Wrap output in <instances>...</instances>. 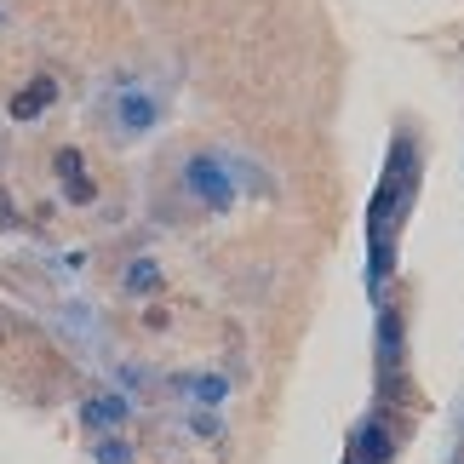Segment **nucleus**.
I'll use <instances>...</instances> for the list:
<instances>
[{
    "label": "nucleus",
    "mask_w": 464,
    "mask_h": 464,
    "mask_svg": "<svg viewBox=\"0 0 464 464\" xmlns=\"http://www.w3.org/2000/svg\"><path fill=\"white\" fill-rule=\"evenodd\" d=\"M160 115H167V103H160V92H150V86H121V92L103 98V127L115 138H144V132L160 127Z\"/></svg>",
    "instance_id": "f257e3e1"
},
{
    "label": "nucleus",
    "mask_w": 464,
    "mask_h": 464,
    "mask_svg": "<svg viewBox=\"0 0 464 464\" xmlns=\"http://www.w3.org/2000/svg\"><path fill=\"white\" fill-rule=\"evenodd\" d=\"M184 189H189V201H201L212 212H229L236 207V167H229V155H189L184 160Z\"/></svg>",
    "instance_id": "f03ea898"
},
{
    "label": "nucleus",
    "mask_w": 464,
    "mask_h": 464,
    "mask_svg": "<svg viewBox=\"0 0 464 464\" xmlns=\"http://www.w3.org/2000/svg\"><path fill=\"white\" fill-rule=\"evenodd\" d=\"M132 424V396L127 390H115V384H103V390H92V396L81 401V430L86 436H121Z\"/></svg>",
    "instance_id": "7ed1b4c3"
},
{
    "label": "nucleus",
    "mask_w": 464,
    "mask_h": 464,
    "mask_svg": "<svg viewBox=\"0 0 464 464\" xmlns=\"http://www.w3.org/2000/svg\"><path fill=\"white\" fill-rule=\"evenodd\" d=\"M178 396L189 407H201V413H218L229 401V379L224 372H184V379H178Z\"/></svg>",
    "instance_id": "20e7f679"
},
{
    "label": "nucleus",
    "mask_w": 464,
    "mask_h": 464,
    "mask_svg": "<svg viewBox=\"0 0 464 464\" xmlns=\"http://www.w3.org/2000/svg\"><path fill=\"white\" fill-rule=\"evenodd\" d=\"M121 293L127 298H155L160 293V264L155 258H132L127 270H121Z\"/></svg>",
    "instance_id": "39448f33"
},
{
    "label": "nucleus",
    "mask_w": 464,
    "mask_h": 464,
    "mask_svg": "<svg viewBox=\"0 0 464 464\" xmlns=\"http://www.w3.org/2000/svg\"><path fill=\"white\" fill-rule=\"evenodd\" d=\"M92 464H132V441L127 436H98L92 441Z\"/></svg>",
    "instance_id": "423d86ee"
},
{
    "label": "nucleus",
    "mask_w": 464,
    "mask_h": 464,
    "mask_svg": "<svg viewBox=\"0 0 464 464\" xmlns=\"http://www.w3.org/2000/svg\"><path fill=\"white\" fill-rule=\"evenodd\" d=\"M189 436H201V441L224 436V419H218V413H201V407H195V413H189Z\"/></svg>",
    "instance_id": "0eeeda50"
},
{
    "label": "nucleus",
    "mask_w": 464,
    "mask_h": 464,
    "mask_svg": "<svg viewBox=\"0 0 464 464\" xmlns=\"http://www.w3.org/2000/svg\"><path fill=\"white\" fill-rule=\"evenodd\" d=\"M58 172L69 178V184H75V178H81V155H75V150H63V155H58Z\"/></svg>",
    "instance_id": "6e6552de"
},
{
    "label": "nucleus",
    "mask_w": 464,
    "mask_h": 464,
    "mask_svg": "<svg viewBox=\"0 0 464 464\" xmlns=\"http://www.w3.org/2000/svg\"><path fill=\"white\" fill-rule=\"evenodd\" d=\"M0 24H6V12H0Z\"/></svg>",
    "instance_id": "1a4fd4ad"
}]
</instances>
